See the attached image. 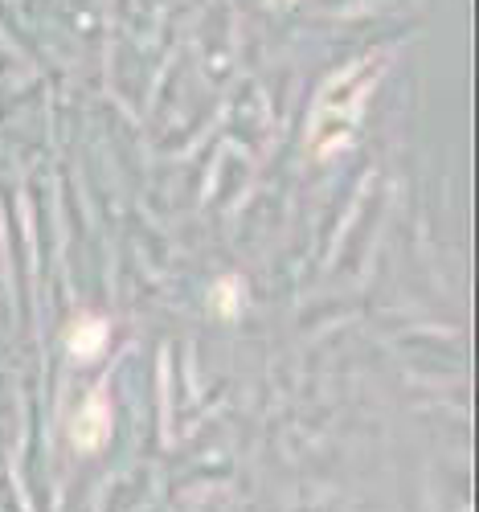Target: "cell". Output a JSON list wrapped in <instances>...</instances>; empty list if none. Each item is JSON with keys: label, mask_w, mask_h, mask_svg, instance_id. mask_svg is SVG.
<instances>
[{"label": "cell", "mask_w": 479, "mask_h": 512, "mask_svg": "<svg viewBox=\"0 0 479 512\" xmlns=\"http://www.w3.org/2000/svg\"><path fill=\"white\" fill-rule=\"evenodd\" d=\"M70 435L82 451H99L111 435V406L103 394H91L82 402V410L74 414V426H70Z\"/></svg>", "instance_id": "7a4b0ae2"}, {"label": "cell", "mask_w": 479, "mask_h": 512, "mask_svg": "<svg viewBox=\"0 0 479 512\" xmlns=\"http://www.w3.org/2000/svg\"><path fill=\"white\" fill-rule=\"evenodd\" d=\"M103 345H107V324L103 320H78L74 328H70V349H74V357H99L103 353Z\"/></svg>", "instance_id": "3957f363"}, {"label": "cell", "mask_w": 479, "mask_h": 512, "mask_svg": "<svg viewBox=\"0 0 479 512\" xmlns=\"http://www.w3.org/2000/svg\"><path fill=\"white\" fill-rule=\"evenodd\" d=\"M377 74H381V58H369V62L344 66L336 78L324 82L316 111H312V127H308V140H312L316 156H332L357 136Z\"/></svg>", "instance_id": "6da1fadb"}]
</instances>
